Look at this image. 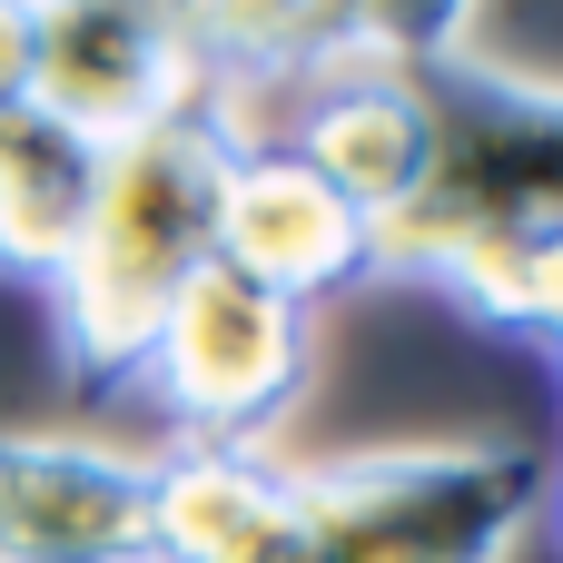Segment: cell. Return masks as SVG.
I'll return each instance as SVG.
<instances>
[{"label": "cell", "mask_w": 563, "mask_h": 563, "mask_svg": "<svg viewBox=\"0 0 563 563\" xmlns=\"http://www.w3.org/2000/svg\"><path fill=\"white\" fill-rule=\"evenodd\" d=\"M30 49H40V0H0V109H30Z\"/></svg>", "instance_id": "obj_12"}, {"label": "cell", "mask_w": 563, "mask_h": 563, "mask_svg": "<svg viewBox=\"0 0 563 563\" xmlns=\"http://www.w3.org/2000/svg\"><path fill=\"white\" fill-rule=\"evenodd\" d=\"M158 455L89 435H0V563H148Z\"/></svg>", "instance_id": "obj_6"}, {"label": "cell", "mask_w": 563, "mask_h": 563, "mask_svg": "<svg viewBox=\"0 0 563 563\" xmlns=\"http://www.w3.org/2000/svg\"><path fill=\"white\" fill-rule=\"evenodd\" d=\"M426 89V178L376 228V267L445 287L485 327H525L534 267L563 247V89L505 79L475 49L416 69Z\"/></svg>", "instance_id": "obj_1"}, {"label": "cell", "mask_w": 563, "mask_h": 563, "mask_svg": "<svg viewBox=\"0 0 563 563\" xmlns=\"http://www.w3.org/2000/svg\"><path fill=\"white\" fill-rule=\"evenodd\" d=\"M554 465L534 445H376L297 465L267 563H505Z\"/></svg>", "instance_id": "obj_3"}, {"label": "cell", "mask_w": 563, "mask_h": 563, "mask_svg": "<svg viewBox=\"0 0 563 563\" xmlns=\"http://www.w3.org/2000/svg\"><path fill=\"white\" fill-rule=\"evenodd\" d=\"M158 10H168V20H178L188 40H208V20H218V0H158Z\"/></svg>", "instance_id": "obj_13"}, {"label": "cell", "mask_w": 563, "mask_h": 563, "mask_svg": "<svg viewBox=\"0 0 563 563\" xmlns=\"http://www.w3.org/2000/svg\"><path fill=\"white\" fill-rule=\"evenodd\" d=\"M307 376H317V307L267 297L257 277L208 257L178 287V307L158 317L129 386H148V406H158V426L178 445L267 455V435L297 416Z\"/></svg>", "instance_id": "obj_4"}, {"label": "cell", "mask_w": 563, "mask_h": 563, "mask_svg": "<svg viewBox=\"0 0 563 563\" xmlns=\"http://www.w3.org/2000/svg\"><path fill=\"white\" fill-rule=\"evenodd\" d=\"M475 30V0H327L307 59H376V69H435ZM297 69V59H287Z\"/></svg>", "instance_id": "obj_10"}, {"label": "cell", "mask_w": 563, "mask_h": 563, "mask_svg": "<svg viewBox=\"0 0 563 563\" xmlns=\"http://www.w3.org/2000/svg\"><path fill=\"white\" fill-rule=\"evenodd\" d=\"M317 20H327V0H218V20H208V69L218 79H257V69H287V59H307V40H317Z\"/></svg>", "instance_id": "obj_11"}, {"label": "cell", "mask_w": 563, "mask_h": 563, "mask_svg": "<svg viewBox=\"0 0 563 563\" xmlns=\"http://www.w3.org/2000/svg\"><path fill=\"white\" fill-rule=\"evenodd\" d=\"M554 525H563V515H554Z\"/></svg>", "instance_id": "obj_14"}, {"label": "cell", "mask_w": 563, "mask_h": 563, "mask_svg": "<svg viewBox=\"0 0 563 563\" xmlns=\"http://www.w3.org/2000/svg\"><path fill=\"white\" fill-rule=\"evenodd\" d=\"M208 79H218L208 49L158 0H40L30 109L89 148H119L158 119H188L208 99Z\"/></svg>", "instance_id": "obj_5"}, {"label": "cell", "mask_w": 563, "mask_h": 563, "mask_svg": "<svg viewBox=\"0 0 563 563\" xmlns=\"http://www.w3.org/2000/svg\"><path fill=\"white\" fill-rule=\"evenodd\" d=\"M218 267L257 277L267 297L317 307L346 277H376V218H356L297 148L277 139H228L218 178Z\"/></svg>", "instance_id": "obj_7"}, {"label": "cell", "mask_w": 563, "mask_h": 563, "mask_svg": "<svg viewBox=\"0 0 563 563\" xmlns=\"http://www.w3.org/2000/svg\"><path fill=\"white\" fill-rule=\"evenodd\" d=\"M297 465L267 455H218V445H168L158 455V505H148V563H267L287 534Z\"/></svg>", "instance_id": "obj_8"}, {"label": "cell", "mask_w": 563, "mask_h": 563, "mask_svg": "<svg viewBox=\"0 0 563 563\" xmlns=\"http://www.w3.org/2000/svg\"><path fill=\"white\" fill-rule=\"evenodd\" d=\"M218 178H228V119L208 99L188 119L99 148L79 247L49 277V336L79 386H129L178 287L218 257Z\"/></svg>", "instance_id": "obj_2"}, {"label": "cell", "mask_w": 563, "mask_h": 563, "mask_svg": "<svg viewBox=\"0 0 563 563\" xmlns=\"http://www.w3.org/2000/svg\"><path fill=\"white\" fill-rule=\"evenodd\" d=\"M89 188H99V148L89 139H69L40 109H0V277L49 297V277L79 247Z\"/></svg>", "instance_id": "obj_9"}]
</instances>
